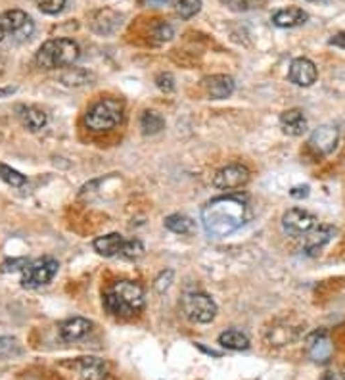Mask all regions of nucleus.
I'll use <instances>...</instances> for the list:
<instances>
[{"mask_svg": "<svg viewBox=\"0 0 345 380\" xmlns=\"http://www.w3.org/2000/svg\"><path fill=\"white\" fill-rule=\"evenodd\" d=\"M144 288L135 280H117L104 292V307L109 315L129 319L144 310Z\"/></svg>", "mask_w": 345, "mask_h": 380, "instance_id": "f03ea898", "label": "nucleus"}, {"mask_svg": "<svg viewBox=\"0 0 345 380\" xmlns=\"http://www.w3.org/2000/svg\"><path fill=\"white\" fill-rule=\"evenodd\" d=\"M60 269V264L54 257H40L22 271V284L25 288H40L46 287L56 277Z\"/></svg>", "mask_w": 345, "mask_h": 380, "instance_id": "423d86ee", "label": "nucleus"}, {"mask_svg": "<svg viewBox=\"0 0 345 380\" xmlns=\"http://www.w3.org/2000/svg\"><path fill=\"white\" fill-rule=\"evenodd\" d=\"M27 259L25 257H15V259H6L4 264H2V273H14V271H20V269H25L27 267Z\"/></svg>", "mask_w": 345, "mask_h": 380, "instance_id": "473e14b6", "label": "nucleus"}, {"mask_svg": "<svg viewBox=\"0 0 345 380\" xmlns=\"http://www.w3.org/2000/svg\"><path fill=\"white\" fill-rule=\"evenodd\" d=\"M123 244H125V238H123L119 233L104 234V236H98V238L94 241V250L98 252L100 256L115 257L119 256Z\"/></svg>", "mask_w": 345, "mask_h": 380, "instance_id": "aec40b11", "label": "nucleus"}, {"mask_svg": "<svg viewBox=\"0 0 345 380\" xmlns=\"http://www.w3.org/2000/svg\"><path fill=\"white\" fill-rule=\"evenodd\" d=\"M12 93H15L14 86H6V89H0V98H2V96H8V94H12Z\"/></svg>", "mask_w": 345, "mask_h": 380, "instance_id": "4c0bfd02", "label": "nucleus"}, {"mask_svg": "<svg viewBox=\"0 0 345 380\" xmlns=\"http://www.w3.org/2000/svg\"><path fill=\"white\" fill-rule=\"evenodd\" d=\"M280 127L286 135L290 137H301L307 131V117L303 114V109L291 108L286 109L282 116H280Z\"/></svg>", "mask_w": 345, "mask_h": 380, "instance_id": "dca6fc26", "label": "nucleus"}, {"mask_svg": "<svg viewBox=\"0 0 345 380\" xmlns=\"http://www.w3.org/2000/svg\"><path fill=\"white\" fill-rule=\"evenodd\" d=\"M247 206L242 196H219L204 206L201 225L211 238H224L242 229Z\"/></svg>", "mask_w": 345, "mask_h": 380, "instance_id": "f257e3e1", "label": "nucleus"}, {"mask_svg": "<svg viewBox=\"0 0 345 380\" xmlns=\"http://www.w3.org/2000/svg\"><path fill=\"white\" fill-rule=\"evenodd\" d=\"M142 256H144V244H142L140 241H137V238H132V241H125L121 252H119V257H123V259H129V261L140 259Z\"/></svg>", "mask_w": 345, "mask_h": 380, "instance_id": "a878e982", "label": "nucleus"}, {"mask_svg": "<svg viewBox=\"0 0 345 380\" xmlns=\"http://www.w3.org/2000/svg\"><path fill=\"white\" fill-rule=\"evenodd\" d=\"M81 48L73 39L46 40L37 52V63L45 70L69 68L79 60Z\"/></svg>", "mask_w": 345, "mask_h": 380, "instance_id": "7ed1b4c3", "label": "nucleus"}, {"mask_svg": "<svg viewBox=\"0 0 345 380\" xmlns=\"http://www.w3.org/2000/svg\"><path fill=\"white\" fill-rule=\"evenodd\" d=\"M37 6L43 14L56 16V14H60L61 10H63L66 0H37Z\"/></svg>", "mask_w": 345, "mask_h": 380, "instance_id": "c756f323", "label": "nucleus"}, {"mask_svg": "<svg viewBox=\"0 0 345 380\" xmlns=\"http://www.w3.org/2000/svg\"><path fill=\"white\" fill-rule=\"evenodd\" d=\"M165 229H169L171 233L175 234H192L194 233V221H192L188 215H183V213H173V215H169L165 218Z\"/></svg>", "mask_w": 345, "mask_h": 380, "instance_id": "5701e85b", "label": "nucleus"}, {"mask_svg": "<svg viewBox=\"0 0 345 380\" xmlns=\"http://www.w3.org/2000/svg\"><path fill=\"white\" fill-rule=\"evenodd\" d=\"M17 116L22 119V123L29 129V131H40L46 123H48V116L45 109L37 108V106H20L17 108Z\"/></svg>", "mask_w": 345, "mask_h": 380, "instance_id": "6ab92c4d", "label": "nucleus"}, {"mask_svg": "<svg viewBox=\"0 0 345 380\" xmlns=\"http://www.w3.org/2000/svg\"><path fill=\"white\" fill-rule=\"evenodd\" d=\"M247 181H250V169L240 163H232L215 173L213 185L221 190H234L244 186Z\"/></svg>", "mask_w": 345, "mask_h": 380, "instance_id": "1a4fd4ad", "label": "nucleus"}, {"mask_svg": "<svg viewBox=\"0 0 345 380\" xmlns=\"http://www.w3.org/2000/svg\"><path fill=\"white\" fill-rule=\"evenodd\" d=\"M321 380H342V379L337 377L336 372H324V374H322Z\"/></svg>", "mask_w": 345, "mask_h": 380, "instance_id": "e433bc0d", "label": "nucleus"}, {"mask_svg": "<svg viewBox=\"0 0 345 380\" xmlns=\"http://www.w3.org/2000/svg\"><path fill=\"white\" fill-rule=\"evenodd\" d=\"M307 20H309V14L305 10L290 6V8L278 10L273 16V24L276 27H282V29H291V27H299V25L307 24Z\"/></svg>", "mask_w": 345, "mask_h": 380, "instance_id": "a211bd4d", "label": "nucleus"}, {"mask_svg": "<svg viewBox=\"0 0 345 380\" xmlns=\"http://www.w3.org/2000/svg\"><path fill=\"white\" fill-rule=\"evenodd\" d=\"M339 140V131L334 125H321L319 129H314L311 139H309V148L316 155H328L334 152Z\"/></svg>", "mask_w": 345, "mask_h": 380, "instance_id": "9d476101", "label": "nucleus"}, {"mask_svg": "<svg viewBox=\"0 0 345 380\" xmlns=\"http://www.w3.org/2000/svg\"><path fill=\"white\" fill-rule=\"evenodd\" d=\"M219 344L224 349L242 351V349L250 348V338H247V334L238 330V328H229V330L219 334Z\"/></svg>", "mask_w": 345, "mask_h": 380, "instance_id": "4be33fe9", "label": "nucleus"}, {"mask_svg": "<svg viewBox=\"0 0 345 380\" xmlns=\"http://www.w3.org/2000/svg\"><path fill=\"white\" fill-rule=\"evenodd\" d=\"M153 37L158 43H167V40L173 39V27L165 22H161L153 27Z\"/></svg>", "mask_w": 345, "mask_h": 380, "instance_id": "7c9ffc66", "label": "nucleus"}, {"mask_svg": "<svg viewBox=\"0 0 345 380\" xmlns=\"http://www.w3.org/2000/svg\"><path fill=\"white\" fill-rule=\"evenodd\" d=\"M0 25L4 33L15 40H27L35 31V24L23 10H8L0 17Z\"/></svg>", "mask_w": 345, "mask_h": 380, "instance_id": "0eeeda50", "label": "nucleus"}, {"mask_svg": "<svg viewBox=\"0 0 345 380\" xmlns=\"http://www.w3.org/2000/svg\"><path fill=\"white\" fill-rule=\"evenodd\" d=\"M319 225V219L313 215L311 211L299 210H288L282 215V229L284 233L290 234V236H305L307 233H311L314 227Z\"/></svg>", "mask_w": 345, "mask_h": 380, "instance_id": "6e6552de", "label": "nucleus"}, {"mask_svg": "<svg viewBox=\"0 0 345 380\" xmlns=\"http://www.w3.org/2000/svg\"><path fill=\"white\" fill-rule=\"evenodd\" d=\"M77 369L81 372L83 380H106L107 377V363L100 357H79Z\"/></svg>", "mask_w": 345, "mask_h": 380, "instance_id": "2eb2a0df", "label": "nucleus"}, {"mask_svg": "<svg viewBox=\"0 0 345 380\" xmlns=\"http://www.w3.org/2000/svg\"><path fill=\"white\" fill-rule=\"evenodd\" d=\"M328 45L330 47H337L342 48V50H345V31L336 33V35L328 40Z\"/></svg>", "mask_w": 345, "mask_h": 380, "instance_id": "c9c22d12", "label": "nucleus"}, {"mask_svg": "<svg viewBox=\"0 0 345 380\" xmlns=\"http://www.w3.org/2000/svg\"><path fill=\"white\" fill-rule=\"evenodd\" d=\"M123 102L117 98H102L94 102L84 114V125L94 132L109 131L123 121Z\"/></svg>", "mask_w": 345, "mask_h": 380, "instance_id": "20e7f679", "label": "nucleus"}, {"mask_svg": "<svg viewBox=\"0 0 345 380\" xmlns=\"http://www.w3.org/2000/svg\"><path fill=\"white\" fill-rule=\"evenodd\" d=\"M121 25V16L114 12V10H100L96 17H94V22H92V29L98 33V35H109V33H114L117 27Z\"/></svg>", "mask_w": 345, "mask_h": 380, "instance_id": "412c9836", "label": "nucleus"}, {"mask_svg": "<svg viewBox=\"0 0 345 380\" xmlns=\"http://www.w3.org/2000/svg\"><path fill=\"white\" fill-rule=\"evenodd\" d=\"M91 328H92V323L89 321V319L71 317L68 319V321H63V323L60 325V336H61V340L77 342L91 333Z\"/></svg>", "mask_w": 345, "mask_h": 380, "instance_id": "f3484780", "label": "nucleus"}, {"mask_svg": "<svg viewBox=\"0 0 345 380\" xmlns=\"http://www.w3.org/2000/svg\"><path fill=\"white\" fill-rule=\"evenodd\" d=\"M204 89L209 94V98L213 100H222V98H229L230 94L234 93V79L230 75H211V77L204 79Z\"/></svg>", "mask_w": 345, "mask_h": 380, "instance_id": "4468645a", "label": "nucleus"}, {"mask_svg": "<svg viewBox=\"0 0 345 380\" xmlns=\"http://www.w3.org/2000/svg\"><path fill=\"white\" fill-rule=\"evenodd\" d=\"M181 307L192 323L199 325L211 323L217 315V303L204 292H186L181 300Z\"/></svg>", "mask_w": 345, "mask_h": 380, "instance_id": "39448f33", "label": "nucleus"}, {"mask_svg": "<svg viewBox=\"0 0 345 380\" xmlns=\"http://www.w3.org/2000/svg\"><path fill=\"white\" fill-rule=\"evenodd\" d=\"M319 77V70L309 58H296L290 63V71H288V79L290 83L298 86H311Z\"/></svg>", "mask_w": 345, "mask_h": 380, "instance_id": "9b49d317", "label": "nucleus"}, {"mask_svg": "<svg viewBox=\"0 0 345 380\" xmlns=\"http://www.w3.org/2000/svg\"><path fill=\"white\" fill-rule=\"evenodd\" d=\"M311 2H313V0H311Z\"/></svg>", "mask_w": 345, "mask_h": 380, "instance_id": "a19ab883", "label": "nucleus"}, {"mask_svg": "<svg viewBox=\"0 0 345 380\" xmlns=\"http://www.w3.org/2000/svg\"><path fill=\"white\" fill-rule=\"evenodd\" d=\"M221 2L232 12H250L259 6L261 0H221Z\"/></svg>", "mask_w": 345, "mask_h": 380, "instance_id": "c85d7f7f", "label": "nucleus"}, {"mask_svg": "<svg viewBox=\"0 0 345 380\" xmlns=\"http://www.w3.org/2000/svg\"><path fill=\"white\" fill-rule=\"evenodd\" d=\"M307 349L314 363H328L332 357V342L326 333H313L307 338Z\"/></svg>", "mask_w": 345, "mask_h": 380, "instance_id": "ddd939ff", "label": "nucleus"}, {"mask_svg": "<svg viewBox=\"0 0 345 380\" xmlns=\"http://www.w3.org/2000/svg\"><path fill=\"white\" fill-rule=\"evenodd\" d=\"M201 10V0H178L176 2V14L183 20H190Z\"/></svg>", "mask_w": 345, "mask_h": 380, "instance_id": "cd10ccee", "label": "nucleus"}, {"mask_svg": "<svg viewBox=\"0 0 345 380\" xmlns=\"http://www.w3.org/2000/svg\"><path fill=\"white\" fill-rule=\"evenodd\" d=\"M163 127H165V119L153 109H146L140 117V129L144 135H158Z\"/></svg>", "mask_w": 345, "mask_h": 380, "instance_id": "b1692460", "label": "nucleus"}, {"mask_svg": "<svg viewBox=\"0 0 345 380\" xmlns=\"http://www.w3.org/2000/svg\"><path fill=\"white\" fill-rule=\"evenodd\" d=\"M0 178L6 183V185L14 186V188H20L27 183V178L25 175H22L17 169H12L10 165H4V163H0Z\"/></svg>", "mask_w": 345, "mask_h": 380, "instance_id": "bb28decb", "label": "nucleus"}, {"mask_svg": "<svg viewBox=\"0 0 345 380\" xmlns=\"http://www.w3.org/2000/svg\"><path fill=\"white\" fill-rule=\"evenodd\" d=\"M171 280H173V271H171V269L163 271L160 275V279L155 280V290H158V292H163V290H167L169 284H171Z\"/></svg>", "mask_w": 345, "mask_h": 380, "instance_id": "72a5a7b5", "label": "nucleus"}, {"mask_svg": "<svg viewBox=\"0 0 345 380\" xmlns=\"http://www.w3.org/2000/svg\"><path fill=\"white\" fill-rule=\"evenodd\" d=\"M152 2H155V4H163V2H167V0H152Z\"/></svg>", "mask_w": 345, "mask_h": 380, "instance_id": "ea45409f", "label": "nucleus"}, {"mask_svg": "<svg viewBox=\"0 0 345 380\" xmlns=\"http://www.w3.org/2000/svg\"><path fill=\"white\" fill-rule=\"evenodd\" d=\"M309 186L303 185V186H296V188H291L290 190V196L291 198H296V200H301V198H307L309 196Z\"/></svg>", "mask_w": 345, "mask_h": 380, "instance_id": "f704fd0d", "label": "nucleus"}, {"mask_svg": "<svg viewBox=\"0 0 345 380\" xmlns=\"http://www.w3.org/2000/svg\"><path fill=\"white\" fill-rule=\"evenodd\" d=\"M334 234H336V229L332 225H316L311 233L305 234L303 252L307 256H319L321 250L334 238Z\"/></svg>", "mask_w": 345, "mask_h": 380, "instance_id": "f8f14e48", "label": "nucleus"}, {"mask_svg": "<svg viewBox=\"0 0 345 380\" xmlns=\"http://www.w3.org/2000/svg\"><path fill=\"white\" fill-rule=\"evenodd\" d=\"M155 85L160 91L163 93H173L175 91V77L171 75V73H160L158 77H155Z\"/></svg>", "mask_w": 345, "mask_h": 380, "instance_id": "2f4dec72", "label": "nucleus"}, {"mask_svg": "<svg viewBox=\"0 0 345 380\" xmlns=\"http://www.w3.org/2000/svg\"><path fill=\"white\" fill-rule=\"evenodd\" d=\"M4 35H6V33H4V29H2V25H0V43H2V39H4Z\"/></svg>", "mask_w": 345, "mask_h": 380, "instance_id": "58836bf2", "label": "nucleus"}, {"mask_svg": "<svg viewBox=\"0 0 345 380\" xmlns=\"http://www.w3.org/2000/svg\"><path fill=\"white\" fill-rule=\"evenodd\" d=\"M23 354V348L20 342L12 336H0V359H10Z\"/></svg>", "mask_w": 345, "mask_h": 380, "instance_id": "393cba45", "label": "nucleus"}]
</instances>
